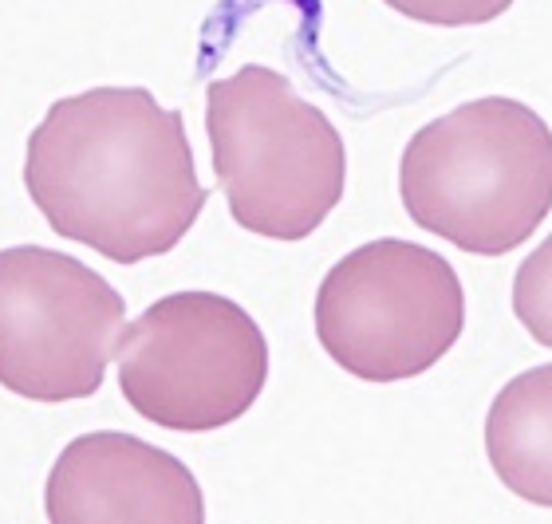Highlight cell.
Instances as JSON below:
<instances>
[{"instance_id":"6da1fadb","label":"cell","mask_w":552,"mask_h":524,"mask_svg":"<svg viewBox=\"0 0 552 524\" xmlns=\"http://www.w3.org/2000/svg\"><path fill=\"white\" fill-rule=\"evenodd\" d=\"M24 189L52 233L115 264L174 252L210 201L182 110L146 87L55 99L24 146Z\"/></svg>"},{"instance_id":"7a4b0ae2","label":"cell","mask_w":552,"mask_h":524,"mask_svg":"<svg viewBox=\"0 0 552 524\" xmlns=\"http://www.w3.org/2000/svg\"><path fill=\"white\" fill-rule=\"evenodd\" d=\"M398 197L453 249L505 256L552 213V126L521 99H470L410 134Z\"/></svg>"},{"instance_id":"3957f363","label":"cell","mask_w":552,"mask_h":524,"mask_svg":"<svg viewBox=\"0 0 552 524\" xmlns=\"http://www.w3.org/2000/svg\"><path fill=\"white\" fill-rule=\"evenodd\" d=\"M205 134L217 189L245 233L304 240L340 205L347 186L343 134L284 71L245 64L213 79Z\"/></svg>"},{"instance_id":"277c9868","label":"cell","mask_w":552,"mask_h":524,"mask_svg":"<svg viewBox=\"0 0 552 524\" xmlns=\"http://www.w3.org/2000/svg\"><path fill=\"white\" fill-rule=\"evenodd\" d=\"M312 316L324 355L340 371L363 382H407L458 347L465 288L442 252L379 237L324 272Z\"/></svg>"},{"instance_id":"5b68a950","label":"cell","mask_w":552,"mask_h":524,"mask_svg":"<svg viewBox=\"0 0 552 524\" xmlns=\"http://www.w3.org/2000/svg\"><path fill=\"white\" fill-rule=\"evenodd\" d=\"M119 391L131 410L174 434H210L253 410L268 382V339L221 292H170L122 328Z\"/></svg>"},{"instance_id":"8992f818","label":"cell","mask_w":552,"mask_h":524,"mask_svg":"<svg viewBox=\"0 0 552 524\" xmlns=\"http://www.w3.org/2000/svg\"><path fill=\"white\" fill-rule=\"evenodd\" d=\"M126 328V300L71 252L0 249V386L28 402L91 398Z\"/></svg>"},{"instance_id":"52a82bcc","label":"cell","mask_w":552,"mask_h":524,"mask_svg":"<svg viewBox=\"0 0 552 524\" xmlns=\"http://www.w3.org/2000/svg\"><path fill=\"white\" fill-rule=\"evenodd\" d=\"M48 524H205V493L182 458L126 430L71 437L44 481Z\"/></svg>"},{"instance_id":"ba28073f","label":"cell","mask_w":552,"mask_h":524,"mask_svg":"<svg viewBox=\"0 0 552 524\" xmlns=\"http://www.w3.org/2000/svg\"><path fill=\"white\" fill-rule=\"evenodd\" d=\"M486 458L513 497L552 509V363L513 374L497 391L486 414Z\"/></svg>"},{"instance_id":"9c48e42d","label":"cell","mask_w":552,"mask_h":524,"mask_svg":"<svg viewBox=\"0 0 552 524\" xmlns=\"http://www.w3.org/2000/svg\"><path fill=\"white\" fill-rule=\"evenodd\" d=\"M513 316L541 347H552V233L513 276Z\"/></svg>"},{"instance_id":"30bf717a","label":"cell","mask_w":552,"mask_h":524,"mask_svg":"<svg viewBox=\"0 0 552 524\" xmlns=\"http://www.w3.org/2000/svg\"><path fill=\"white\" fill-rule=\"evenodd\" d=\"M383 4L430 28H477L513 8V0H383Z\"/></svg>"}]
</instances>
